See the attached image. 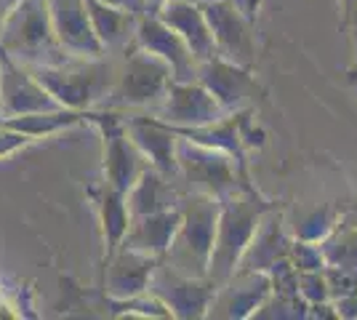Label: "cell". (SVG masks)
Wrapping results in <instances>:
<instances>
[{
  "mask_svg": "<svg viewBox=\"0 0 357 320\" xmlns=\"http://www.w3.org/2000/svg\"><path fill=\"white\" fill-rule=\"evenodd\" d=\"M0 51L24 67L73 59L64 54L54 35L48 0H19L16 6H11L0 27Z\"/></svg>",
  "mask_w": 357,
  "mask_h": 320,
  "instance_id": "obj_1",
  "label": "cell"
},
{
  "mask_svg": "<svg viewBox=\"0 0 357 320\" xmlns=\"http://www.w3.org/2000/svg\"><path fill=\"white\" fill-rule=\"evenodd\" d=\"M178 208L181 222L165 251V264L190 277H208V261L219 224V198L192 192Z\"/></svg>",
  "mask_w": 357,
  "mask_h": 320,
  "instance_id": "obj_2",
  "label": "cell"
},
{
  "mask_svg": "<svg viewBox=\"0 0 357 320\" xmlns=\"http://www.w3.org/2000/svg\"><path fill=\"white\" fill-rule=\"evenodd\" d=\"M272 206L256 198V192H229L219 200V224H216V241H213V254L208 261V280L219 289L227 283L238 261L251 243L253 229L259 224L261 213L269 211Z\"/></svg>",
  "mask_w": 357,
  "mask_h": 320,
  "instance_id": "obj_3",
  "label": "cell"
},
{
  "mask_svg": "<svg viewBox=\"0 0 357 320\" xmlns=\"http://www.w3.org/2000/svg\"><path fill=\"white\" fill-rule=\"evenodd\" d=\"M32 75L40 80L45 91L51 93L67 109H86L93 102L107 99L115 83V64L99 59H64L59 64H38L30 67Z\"/></svg>",
  "mask_w": 357,
  "mask_h": 320,
  "instance_id": "obj_4",
  "label": "cell"
},
{
  "mask_svg": "<svg viewBox=\"0 0 357 320\" xmlns=\"http://www.w3.org/2000/svg\"><path fill=\"white\" fill-rule=\"evenodd\" d=\"M174 83L171 64L163 61L158 54L134 43V48H126V61L115 75L112 91L107 93V105L115 107H139L158 105Z\"/></svg>",
  "mask_w": 357,
  "mask_h": 320,
  "instance_id": "obj_5",
  "label": "cell"
},
{
  "mask_svg": "<svg viewBox=\"0 0 357 320\" xmlns=\"http://www.w3.org/2000/svg\"><path fill=\"white\" fill-rule=\"evenodd\" d=\"M176 163L178 174L195 187V192H206L222 200L224 195L238 190V171L232 155L224 150L200 144L187 137L176 142Z\"/></svg>",
  "mask_w": 357,
  "mask_h": 320,
  "instance_id": "obj_6",
  "label": "cell"
},
{
  "mask_svg": "<svg viewBox=\"0 0 357 320\" xmlns=\"http://www.w3.org/2000/svg\"><path fill=\"white\" fill-rule=\"evenodd\" d=\"M147 291H152L174 318H200L208 312L216 286L208 277H190L171 270L165 261L158 259L155 270L149 275Z\"/></svg>",
  "mask_w": 357,
  "mask_h": 320,
  "instance_id": "obj_7",
  "label": "cell"
},
{
  "mask_svg": "<svg viewBox=\"0 0 357 320\" xmlns=\"http://www.w3.org/2000/svg\"><path fill=\"white\" fill-rule=\"evenodd\" d=\"M206 22L216 43V56L248 67L253 61V35L248 19L251 16L240 8L235 0H208L200 3Z\"/></svg>",
  "mask_w": 357,
  "mask_h": 320,
  "instance_id": "obj_8",
  "label": "cell"
},
{
  "mask_svg": "<svg viewBox=\"0 0 357 320\" xmlns=\"http://www.w3.org/2000/svg\"><path fill=\"white\" fill-rule=\"evenodd\" d=\"M222 115L224 107L197 80H174L155 109V118L168 123L171 128L206 125V123L219 121Z\"/></svg>",
  "mask_w": 357,
  "mask_h": 320,
  "instance_id": "obj_9",
  "label": "cell"
},
{
  "mask_svg": "<svg viewBox=\"0 0 357 320\" xmlns=\"http://www.w3.org/2000/svg\"><path fill=\"white\" fill-rule=\"evenodd\" d=\"M59 107V102L32 75L30 67L19 64L0 51V118H16Z\"/></svg>",
  "mask_w": 357,
  "mask_h": 320,
  "instance_id": "obj_10",
  "label": "cell"
},
{
  "mask_svg": "<svg viewBox=\"0 0 357 320\" xmlns=\"http://www.w3.org/2000/svg\"><path fill=\"white\" fill-rule=\"evenodd\" d=\"M48 14L54 24V35L73 59H99L105 46L99 43L91 24L86 0H48Z\"/></svg>",
  "mask_w": 357,
  "mask_h": 320,
  "instance_id": "obj_11",
  "label": "cell"
},
{
  "mask_svg": "<svg viewBox=\"0 0 357 320\" xmlns=\"http://www.w3.org/2000/svg\"><path fill=\"white\" fill-rule=\"evenodd\" d=\"M96 121L105 123V171L109 187H115L120 192H128L136 184V179L144 174L149 166L144 153L134 144V139L128 137L126 123H120L115 115H96Z\"/></svg>",
  "mask_w": 357,
  "mask_h": 320,
  "instance_id": "obj_12",
  "label": "cell"
},
{
  "mask_svg": "<svg viewBox=\"0 0 357 320\" xmlns=\"http://www.w3.org/2000/svg\"><path fill=\"white\" fill-rule=\"evenodd\" d=\"M272 291V277L264 270H245L235 273L227 283L213 291L208 305L211 318H251L256 307L267 299Z\"/></svg>",
  "mask_w": 357,
  "mask_h": 320,
  "instance_id": "obj_13",
  "label": "cell"
},
{
  "mask_svg": "<svg viewBox=\"0 0 357 320\" xmlns=\"http://www.w3.org/2000/svg\"><path fill=\"white\" fill-rule=\"evenodd\" d=\"M136 43L142 48H147V51H152V54H158L163 61H168L171 73H174V80H197V59L192 56L190 46L158 14L139 16Z\"/></svg>",
  "mask_w": 357,
  "mask_h": 320,
  "instance_id": "obj_14",
  "label": "cell"
},
{
  "mask_svg": "<svg viewBox=\"0 0 357 320\" xmlns=\"http://www.w3.org/2000/svg\"><path fill=\"white\" fill-rule=\"evenodd\" d=\"M197 83H203L224 109H235L256 91V80L248 67L213 56L197 64Z\"/></svg>",
  "mask_w": 357,
  "mask_h": 320,
  "instance_id": "obj_15",
  "label": "cell"
},
{
  "mask_svg": "<svg viewBox=\"0 0 357 320\" xmlns=\"http://www.w3.org/2000/svg\"><path fill=\"white\" fill-rule=\"evenodd\" d=\"M155 14L160 16L171 30H176L181 35V40L190 46L197 64L216 56V43H213V35H211V27L208 22H206V14H203L200 3L163 0Z\"/></svg>",
  "mask_w": 357,
  "mask_h": 320,
  "instance_id": "obj_16",
  "label": "cell"
},
{
  "mask_svg": "<svg viewBox=\"0 0 357 320\" xmlns=\"http://www.w3.org/2000/svg\"><path fill=\"white\" fill-rule=\"evenodd\" d=\"M128 137L134 139V144L144 153L149 166L160 171L163 176H174L178 174L176 163V142L178 134L168 125V123L158 121V118H131L126 123Z\"/></svg>",
  "mask_w": 357,
  "mask_h": 320,
  "instance_id": "obj_17",
  "label": "cell"
},
{
  "mask_svg": "<svg viewBox=\"0 0 357 320\" xmlns=\"http://www.w3.org/2000/svg\"><path fill=\"white\" fill-rule=\"evenodd\" d=\"M181 222V208H165V211L144 213V216H131V224L126 238L120 241V245L126 248H134L139 254H147L152 259H160L165 257L168 245L174 241Z\"/></svg>",
  "mask_w": 357,
  "mask_h": 320,
  "instance_id": "obj_18",
  "label": "cell"
},
{
  "mask_svg": "<svg viewBox=\"0 0 357 320\" xmlns=\"http://www.w3.org/2000/svg\"><path fill=\"white\" fill-rule=\"evenodd\" d=\"M288 245L291 243L283 232V219L269 208L261 213L259 224L253 229L251 243L245 245L235 273H245V270H264L267 273L275 261L288 257Z\"/></svg>",
  "mask_w": 357,
  "mask_h": 320,
  "instance_id": "obj_19",
  "label": "cell"
},
{
  "mask_svg": "<svg viewBox=\"0 0 357 320\" xmlns=\"http://www.w3.org/2000/svg\"><path fill=\"white\" fill-rule=\"evenodd\" d=\"M155 264L158 259H152L147 254L118 245V254L109 259V270H107V294L118 302L144 294Z\"/></svg>",
  "mask_w": 357,
  "mask_h": 320,
  "instance_id": "obj_20",
  "label": "cell"
},
{
  "mask_svg": "<svg viewBox=\"0 0 357 320\" xmlns=\"http://www.w3.org/2000/svg\"><path fill=\"white\" fill-rule=\"evenodd\" d=\"M86 6H89L93 32H96L99 43L105 46V51H126L128 46H134L139 16L112 8L102 0H86Z\"/></svg>",
  "mask_w": 357,
  "mask_h": 320,
  "instance_id": "obj_21",
  "label": "cell"
},
{
  "mask_svg": "<svg viewBox=\"0 0 357 320\" xmlns=\"http://www.w3.org/2000/svg\"><path fill=\"white\" fill-rule=\"evenodd\" d=\"M165 179L168 176H163L160 171H155L152 166L144 168V174L126 192V203H128L131 216H144V213L165 211V208L176 206V192H174V187Z\"/></svg>",
  "mask_w": 357,
  "mask_h": 320,
  "instance_id": "obj_22",
  "label": "cell"
},
{
  "mask_svg": "<svg viewBox=\"0 0 357 320\" xmlns=\"http://www.w3.org/2000/svg\"><path fill=\"white\" fill-rule=\"evenodd\" d=\"M83 118V112L77 109H67V107H59V109H43V112H30V115H16V118H3L11 128L27 134L32 139H45L51 134H56L61 128H70L75 123Z\"/></svg>",
  "mask_w": 357,
  "mask_h": 320,
  "instance_id": "obj_23",
  "label": "cell"
},
{
  "mask_svg": "<svg viewBox=\"0 0 357 320\" xmlns=\"http://www.w3.org/2000/svg\"><path fill=\"white\" fill-rule=\"evenodd\" d=\"M320 251L326 267H339L347 273L357 275V229L355 227H336L320 241Z\"/></svg>",
  "mask_w": 357,
  "mask_h": 320,
  "instance_id": "obj_24",
  "label": "cell"
},
{
  "mask_svg": "<svg viewBox=\"0 0 357 320\" xmlns=\"http://www.w3.org/2000/svg\"><path fill=\"white\" fill-rule=\"evenodd\" d=\"M102 219H105V235L109 251H115L120 241L126 238L128 224H131V211L126 203V192H120L115 187H107V192L102 195Z\"/></svg>",
  "mask_w": 357,
  "mask_h": 320,
  "instance_id": "obj_25",
  "label": "cell"
},
{
  "mask_svg": "<svg viewBox=\"0 0 357 320\" xmlns=\"http://www.w3.org/2000/svg\"><path fill=\"white\" fill-rule=\"evenodd\" d=\"M333 227H336L333 208H310V211H301V216H296V227L294 229H296L298 241L320 243Z\"/></svg>",
  "mask_w": 357,
  "mask_h": 320,
  "instance_id": "obj_26",
  "label": "cell"
},
{
  "mask_svg": "<svg viewBox=\"0 0 357 320\" xmlns=\"http://www.w3.org/2000/svg\"><path fill=\"white\" fill-rule=\"evenodd\" d=\"M323 270H307V273H298L296 277L298 296L304 302H310V305H326L328 299H331V291H328V280Z\"/></svg>",
  "mask_w": 357,
  "mask_h": 320,
  "instance_id": "obj_27",
  "label": "cell"
},
{
  "mask_svg": "<svg viewBox=\"0 0 357 320\" xmlns=\"http://www.w3.org/2000/svg\"><path fill=\"white\" fill-rule=\"evenodd\" d=\"M288 259L294 261L298 273H307V270H323L326 259H323V251L320 245L312 241H296V243L288 245Z\"/></svg>",
  "mask_w": 357,
  "mask_h": 320,
  "instance_id": "obj_28",
  "label": "cell"
},
{
  "mask_svg": "<svg viewBox=\"0 0 357 320\" xmlns=\"http://www.w3.org/2000/svg\"><path fill=\"white\" fill-rule=\"evenodd\" d=\"M32 142H35L32 137H27V134H22V131L11 128L6 121H0V160H6V158L16 155L19 150H24V147L32 144Z\"/></svg>",
  "mask_w": 357,
  "mask_h": 320,
  "instance_id": "obj_29",
  "label": "cell"
},
{
  "mask_svg": "<svg viewBox=\"0 0 357 320\" xmlns=\"http://www.w3.org/2000/svg\"><path fill=\"white\" fill-rule=\"evenodd\" d=\"M102 3L112 6V8H120V11H126V14H134V16L149 14L147 0H102Z\"/></svg>",
  "mask_w": 357,
  "mask_h": 320,
  "instance_id": "obj_30",
  "label": "cell"
},
{
  "mask_svg": "<svg viewBox=\"0 0 357 320\" xmlns=\"http://www.w3.org/2000/svg\"><path fill=\"white\" fill-rule=\"evenodd\" d=\"M190 3H208V0H190ZM235 3H238L240 8H243L248 16H253V8H256V3H259V0H235Z\"/></svg>",
  "mask_w": 357,
  "mask_h": 320,
  "instance_id": "obj_31",
  "label": "cell"
},
{
  "mask_svg": "<svg viewBox=\"0 0 357 320\" xmlns=\"http://www.w3.org/2000/svg\"><path fill=\"white\" fill-rule=\"evenodd\" d=\"M347 16H349V24L357 32V0H347Z\"/></svg>",
  "mask_w": 357,
  "mask_h": 320,
  "instance_id": "obj_32",
  "label": "cell"
},
{
  "mask_svg": "<svg viewBox=\"0 0 357 320\" xmlns=\"http://www.w3.org/2000/svg\"><path fill=\"white\" fill-rule=\"evenodd\" d=\"M11 11V3H6V0H0V27H3V22H6V16Z\"/></svg>",
  "mask_w": 357,
  "mask_h": 320,
  "instance_id": "obj_33",
  "label": "cell"
},
{
  "mask_svg": "<svg viewBox=\"0 0 357 320\" xmlns=\"http://www.w3.org/2000/svg\"><path fill=\"white\" fill-rule=\"evenodd\" d=\"M163 0H147V6H149V14H155L158 11V6H160Z\"/></svg>",
  "mask_w": 357,
  "mask_h": 320,
  "instance_id": "obj_34",
  "label": "cell"
},
{
  "mask_svg": "<svg viewBox=\"0 0 357 320\" xmlns=\"http://www.w3.org/2000/svg\"><path fill=\"white\" fill-rule=\"evenodd\" d=\"M347 299H352V302H355V305H357V291H355V294H352V296H347Z\"/></svg>",
  "mask_w": 357,
  "mask_h": 320,
  "instance_id": "obj_35",
  "label": "cell"
},
{
  "mask_svg": "<svg viewBox=\"0 0 357 320\" xmlns=\"http://www.w3.org/2000/svg\"><path fill=\"white\" fill-rule=\"evenodd\" d=\"M6 3H11V6H16V3H19V0H6Z\"/></svg>",
  "mask_w": 357,
  "mask_h": 320,
  "instance_id": "obj_36",
  "label": "cell"
},
{
  "mask_svg": "<svg viewBox=\"0 0 357 320\" xmlns=\"http://www.w3.org/2000/svg\"><path fill=\"white\" fill-rule=\"evenodd\" d=\"M0 121H3V118H0Z\"/></svg>",
  "mask_w": 357,
  "mask_h": 320,
  "instance_id": "obj_37",
  "label": "cell"
}]
</instances>
